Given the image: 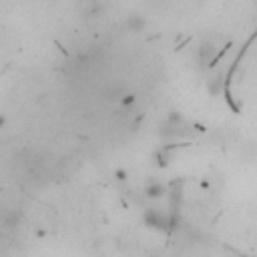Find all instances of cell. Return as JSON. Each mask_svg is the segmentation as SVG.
Listing matches in <instances>:
<instances>
[{
  "instance_id": "8992f818",
  "label": "cell",
  "mask_w": 257,
  "mask_h": 257,
  "mask_svg": "<svg viewBox=\"0 0 257 257\" xmlns=\"http://www.w3.org/2000/svg\"><path fill=\"white\" fill-rule=\"evenodd\" d=\"M114 177H116V181H126V171L124 169H116Z\"/></svg>"
},
{
  "instance_id": "277c9868",
  "label": "cell",
  "mask_w": 257,
  "mask_h": 257,
  "mask_svg": "<svg viewBox=\"0 0 257 257\" xmlns=\"http://www.w3.org/2000/svg\"><path fill=\"white\" fill-rule=\"evenodd\" d=\"M124 26H126V30H128V32L139 34V32H143V30H145V26H147V20H145L141 14H131V16L126 18Z\"/></svg>"
},
{
  "instance_id": "ba28073f",
  "label": "cell",
  "mask_w": 257,
  "mask_h": 257,
  "mask_svg": "<svg viewBox=\"0 0 257 257\" xmlns=\"http://www.w3.org/2000/svg\"><path fill=\"white\" fill-rule=\"evenodd\" d=\"M151 257H155V255H151Z\"/></svg>"
},
{
  "instance_id": "7a4b0ae2",
  "label": "cell",
  "mask_w": 257,
  "mask_h": 257,
  "mask_svg": "<svg viewBox=\"0 0 257 257\" xmlns=\"http://www.w3.org/2000/svg\"><path fill=\"white\" fill-rule=\"evenodd\" d=\"M217 58V44L213 40H203L199 46V60L205 66H211V62Z\"/></svg>"
},
{
  "instance_id": "6da1fadb",
  "label": "cell",
  "mask_w": 257,
  "mask_h": 257,
  "mask_svg": "<svg viewBox=\"0 0 257 257\" xmlns=\"http://www.w3.org/2000/svg\"><path fill=\"white\" fill-rule=\"evenodd\" d=\"M102 10H104L102 0H78V12L84 18H98Z\"/></svg>"
},
{
  "instance_id": "3957f363",
  "label": "cell",
  "mask_w": 257,
  "mask_h": 257,
  "mask_svg": "<svg viewBox=\"0 0 257 257\" xmlns=\"http://www.w3.org/2000/svg\"><path fill=\"white\" fill-rule=\"evenodd\" d=\"M165 193H167V187L161 183V181H149L147 185H145V197L147 199H161V197H165Z\"/></svg>"
},
{
  "instance_id": "5b68a950",
  "label": "cell",
  "mask_w": 257,
  "mask_h": 257,
  "mask_svg": "<svg viewBox=\"0 0 257 257\" xmlns=\"http://www.w3.org/2000/svg\"><path fill=\"white\" fill-rule=\"evenodd\" d=\"M169 161H171V147H161V151L157 153V165L167 167Z\"/></svg>"
},
{
  "instance_id": "52a82bcc",
  "label": "cell",
  "mask_w": 257,
  "mask_h": 257,
  "mask_svg": "<svg viewBox=\"0 0 257 257\" xmlns=\"http://www.w3.org/2000/svg\"><path fill=\"white\" fill-rule=\"evenodd\" d=\"M100 257H104V255H100Z\"/></svg>"
}]
</instances>
